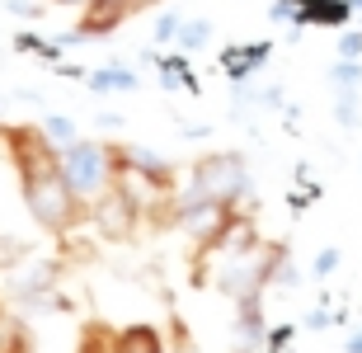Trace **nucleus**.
<instances>
[{
	"instance_id": "1",
	"label": "nucleus",
	"mask_w": 362,
	"mask_h": 353,
	"mask_svg": "<svg viewBox=\"0 0 362 353\" xmlns=\"http://www.w3.org/2000/svg\"><path fill=\"white\" fill-rule=\"evenodd\" d=\"M19 193L28 203V217L38 221L47 236H71L90 217V203H81L71 184L62 179V170H42V175H24L19 179Z\"/></svg>"
},
{
	"instance_id": "2",
	"label": "nucleus",
	"mask_w": 362,
	"mask_h": 353,
	"mask_svg": "<svg viewBox=\"0 0 362 353\" xmlns=\"http://www.w3.org/2000/svg\"><path fill=\"white\" fill-rule=\"evenodd\" d=\"M62 179L71 184V193L81 203H94L99 193L118 179V165H113V146L108 141H76V146L62 151Z\"/></svg>"
},
{
	"instance_id": "3",
	"label": "nucleus",
	"mask_w": 362,
	"mask_h": 353,
	"mask_svg": "<svg viewBox=\"0 0 362 353\" xmlns=\"http://www.w3.org/2000/svg\"><path fill=\"white\" fill-rule=\"evenodd\" d=\"M282 255H287V245H259L255 255L226 259V264H221V273H216V287H221L235 306H240V301H259V297H264V287L273 283V273H278Z\"/></svg>"
},
{
	"instance_id": "4",
	"label": "nucleus",
	"mask_w": 362,
	"mask_h": 353,
	"mask_svg": "<svg viewBox=\"0 0 362 353\" xmlns=\"http://www.w3.org/2000/svg\"><path fill=\"white\" fill-rule=\"evenodd\" d=\"M188 189H198L202 198L212 203H240L250 193V165L235 151H216V156H202L193 170H188Z\"/></svg>"
},
{
	"instance_id": "5",
	"label": "nucleus",
	"mask_w": 362,
	"mask_h": 353,
	"mask_svg": "<svg viewBox=\"0 0 362 353\" xmlns=\"http://www.w3.org/2000/svg\"><path fill=\"white\" fill-rule=\"evenodd\" d=\"M141 217H146V203H141L127 184H118V179L90 203V221H94V231L104 236V241H132L136 226H141Z\"/></svg>"
},
{
	"instance_id": "6",
	"label": "nucleus",
	"mask_w": 362,
	"mask_h": 353,
	"mask_svg": "<svg viewBox=\"0 0 362 353\" xmlns=\"http://www.w3.org/2000/svg\"><path fill=\"white\" fill-rule=\"evenodd\" d=\"M0 141H5V151H10V165L14 175H42V170H62V151L47 141V132L42 127H33V122H19V127H5L0 122Z\"/></svg>"
},
{
	"instance_id": "7",
	"label": "nucleus",
	"mask_w": 362,
	"mask_h": 353,
	"mask_svg": "<svg viewBox=\"0 0 362 353\" xmlns=\"http://www.w3.org/2000/svg\"><path fill=\"white\" fill-rule=\"evenodd\" d=\"M136 10H146V0H90L76 24V38H104L118 24H127Z\"/></svg>"
},
{
	"instance_id": "8",
	"label": "nucleus",
	"mask_w": 362,
	"mask_h": 353,
	"mask_svg": "<svg viewBox=\"0 0 362 353\" xmlns=\"http://www.w3.org/2000/svg\"><path fill=\"white\" fill-rule=\"evenodd\" d=\"M269 340V325H264V306L259 301H240V316H235V353H255Z\"/></svg>"
},
{
	"instance_id": "9",
	"label": "nucleus",
	"mask_w": 362,
	"mask_h": 353,
	"mask_svg": "<svg viewBox=\"0 0 362 353\" xmlns=\"http://www.w3.org/2000/svg\"><path fill=\"white\" fill-rule=\"evenodd\" d=\"M118 335H122V330H113L108 320H85L81 340H76V353H122Z\"/></svg>"
},
{
	"instance_id": "10",
	"label": "nucleus",
	"mask_w": 362,
	"mask_h": 353,
	"mask_svg": "<svg viewBox=\"0 0 362 353\" xmlns=\"http://www.w3.org/2000/svg\"><path fill=\"white\" fill-rule=\"evenodd\" d=\"M122 353H165V335L156 325H146V320H136V325H122L118 335Z\"/></svg>"
},
{
	"instance_id": "11",
	"label": "nucleus",
	"mask_w": 362,
	"mask_h": 353,
	"mask_svg": "<svg viewBox=\"0 0 362 353\" xmlns=\"http://www.w3.org/2000/svg\"><path fill=\"white\" fill-rule=\"evenodd\" d=\"M353 0H306L301 24H349Z\"/></svg>"
},
{
	"instance_id": "12",
	"label": "nucleus",
	"mask_w": 362,
	"mask_h": 353,
	"mask_svg": "<svg viewBox=\"0 0 362 353\" xmlns=\"http://www.w3.org/2000/svg\"><path fill=\"white\" fill-rule=\"evenodd\" d=\"M0 353H33V330L19 316H0Z\"/></svg>"
},
{
	"instance_id": "13",
	"label": "nucleus",
	"mask_w": 362,
	"mask_h": 353,
	"mask_svg": "<svg viewBox=\"0 0 362 353\" xmlns=\"http://www.w3.org/2000/svg\"><path fill=\"white\" fill-rule=\"evenodd\" d=\"M264 57H269V42H255V47H230V52L221 57V66H226L230 76L240 81V76H250V71H255Z\"/></svg>"
},
{
	"instance_id": "14",
	"label": "nucleus",
	"mask_w": 362,
	"mask_h": 353,
	"mask_svg": "<svg viewBox=\"0 0 362 353\" xmlns=\"http://www.w3.org/2000/svg\"><path fill=\"white\" fill-rule=\"evenodd\" d=\"M90 85L99 90V95H108V90H136V76L132 71H122V66H104V71H94Z\"/></svg>"
},
{
	"instance_id": "15",
	"label": "nucleus",
	"mask_w": 362,
	"mask_h": 353,
	"mask_svg": "<svg viewBox=\"0 0 362 353\" xmlns=\"http://www.w3.org/2000/svg\"><path fill=\"white\" fill-rule=\"evenodd\" d=\"M42 132H47V141H52L57 151H66V146H76V141H81V137H76V122L62 118V113H52V118L42 122Z\"/></svg>"
},
{
	"instance_id": "16",
	"label": "nucleus",
	"mask_w": 362,
	"mask_h": 353,
	"mask_svg": "<svg viewBox=\"0 0 362 353\" xmlns=\"http://www.w3.org/2000/svg\"><path fill=\"white\" fill-rule=\"evenodd\" d=\"M207 38H212V24H207V19H188V24L179 28V47H184V52H193V47H202Z\"/></svg>"
},
{
	"instance_id": "17",
	"label": "nucleus",
	"mask_w": 362,
	"mask_h": 353,
	"mask_svg": "<svg viewBox=\"0 0 362 353\" xmlns=\"http://www.w3.org/2000/svg\"><path fill=\"white\" fill-rule=\"evenodd\" d=\"M19 259H28V245L14 241V236H0V273H10Z\"/></svg>"
},
{
	"instance_id": "18",
	"label": "nucleus",
	"mask_w": 362,
	"mask_h": 353,
	"mask_svg": "<svg viewBox=\"0 0 362 353\" xmlns=\"http://www.w3.org/2000/svg\"><path fill=\"white\" fill-rule=\"evenodd\" d=\"M334 85H339V90H358V85H362V66L344 57V62L334 66Z\"/></svg>"
},
{
	"instance_id": "19",
	"label": "nucleus",
	"mask_w": 362,
	"mask_h": 353,
	"mask_svg": "<svg viewBox=\"0 0 362 353\" xmlns=\"http://www.w3.org/2000/svg\"><path fill=\"white\" fill-rule=\"evenodd\" d=\"M339 57L358 62V57H362V33H344V42H339Z\"/></svg>"
},
{
	"instance_id": "20",
	"label": "nucleus",
	"mask_w": 362,
	"mask_h": 353,
	"mask_svg": "<svg viewBox=\"0 0 362 353\" xmlns=\"http://www.w3.org/2000/svg\"><path fill=\"white\" fill-rule=\"evenodd\" d=\"M179 28H184V19H175V14H165V19H160V24H156V38H179Z\"/></svg>"
},
{
	"instance_id": "21",
	"label": "nucleus",
	"mask_w": 362,
	"mask_h": 353,
	"mask_svg": "<svg viewBox=\"0 0 362 353\" xmlns=\"http://www.w3.org/2000/svg\"><path fill=\"white\" fill-rule=\"evenodd\" d=\"M339 269V250H325V255H315V273H320V278H325V273H334Z\"/></svg>"
},
{
	"instance_id": "22",
	"label": "nucleus",
	"mask_w": 362,
	"mask_h": 353,
	"mask_svg": "<svg viewBox=\"0 0 362 353\" xmlns=\"http://www.w3.org/2000/svg\"><path fill=\"white\" fill-rule=\"evenodd\" d=\"M52 5H71V10H85L90 0H52Z\"/></svg>"
},
{
	"instance_id": "23",
	"label": "nucleus",
	"mask_w": 362,
	"mask_h": 353,
	"mask_svg": "<svg viewBox=\"0 0 362 353\" xmlns=\"http://www.w3.org/2000/svg\"><path fill=\"white\" fill-rule=\"evenodd\" d=\"M349 353H362V330H358V335L349 340Z\"/></svg>"
},
{
	"instance_id": "24",
	"label": "nucleus",
	"mask_w": 362,
	"mask_h": 353,
	"mask_svg": "<svg viewBox=\"0 0 362 353\" xmlns=\"http://www.w3.org/2000/svg\"><path fill=\"white\" fill-rule=\"evenodd\" d=\"M0 316H5V306H0Z\"/></svg>"
}]
</instances>
